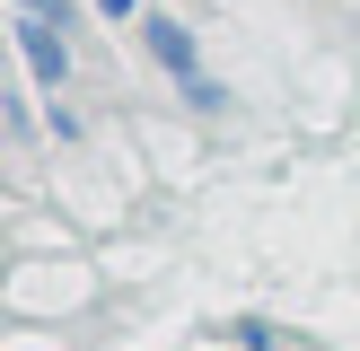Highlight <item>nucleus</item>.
Segmentation results:
<instances>
[{"label":"nucleus","mask_w":360,"mask_h":351,"mask_svg":"<svg viewBox=\"0 0 360 351\" xmlns=\"http://www.w3.org/2000/svg\"><path fill=\"white\" fill-rule=\"evenodd\" d=\"M18 9H44V18H62V9H70V0H18Z\"/></svg>","instance_id":"7ed1b4c3"},{"label":"nucleus","mask_w":360,"mask_h":351,"mask_svg":"<svg viewBox=\"0 0 360 351\" xmlns=\"http://www.w3.org/2000/svg\"><path fill=\"white\" fill-rule=\"evenodd\" d=\"M141 35H150V53H158V62L176 70V88H185V97L220 105V88L202 79V62H193V44H185V27H176V18H141Z\"/></svg>","instance_id":"f257e3e1"},{"label":"nucleus","mask_w":360,"mask_h":351,"mask_svg":"<svg viewBox=\"0 0 360 351\" xmlns=\"http://www.w3.org/2000/svg\"><path fill=\"white\" fill-rule=\"evenodd\" d=\"M18 53H27V70H35V88H62V70H70V53H62V35H53V18L44 9H18Z\"/></svg>","instance_id":"f03ea898"}]
</instances>
